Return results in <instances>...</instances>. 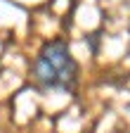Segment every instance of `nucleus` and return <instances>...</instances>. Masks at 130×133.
Listing matches in <instances>:
<instances>
[{"label":"nucleus","mask_w":130,"mask_h":133,"mask_svg":"<svg viewBox=\"0 0 130 133\" xmlns=\"http://www.w3.org/2000/svg\"><path fill=\"white\" fill-rule=\"evenodd\" d=\"M36 81L43 88L52 90H73L76 86V74L78 66L69 52V45L64 41H52L43 48V52L38 55L33 64Z\"/></svg>","instance_id":"obj_1"}]
</instances>
